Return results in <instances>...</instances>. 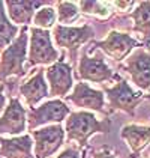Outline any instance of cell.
<instances>
[{"label": "cell", "mask_w": 150, "mask_h": 158, "mask_svg": "<svg viewBox=\"0 0 150 158\" xmlns=\"http://www.w3.org/2000/svg\"><path fill=\"white\" fill-rule=\"evenodd\" d=\"M65 133L68 142H77L81 148H86L89 139L96 133H110L111 121L108 118L96 119V116L92 111H71V114L66 118L65 122Z\"/></svg>", "instance_id": "cell-1"}, {"label": "cell", "mask_w": 150, "mask_h": 158, "mask_svg": "<svg viewBox=\"0 0 150 158\" xmlns=\"http://www.w3.org/2000/svg\"><path fill=\"white\" fill-rule=\"evenodd\" d=\"M29 29L23 26L20 30V35L14 42L2 51L0 57V81L5 83V80L11 75L23 77L26 75L24 63L27 62V41H29Z\"/></svg>", "instance_id": "cell-2"}, {"label": "cell", "mask_w": 150, "mask_h": 158, "mask_svg": "<svg viewBox=\"0 0 150 158\" xmlns=\"http://www.w3.org/2000/svg\"><path fill=\"white\" fill-rule=\"evenodd\" d=\"M30 47H29V59L26 62L27 68L36 65H53L59 60V51L53 47L50 30L30 27Z\"/></svg>", "instance_id": "cell-3"}, {"label": "cell", "mask_w": 150, "mask_h": 158, "mask_svg": "<svg viewBox=\"0 0 150 158\" xmlns=\"http://www.w3.org/2000/svg\"><path fill=\"white\" fill-rule=\"evenodd\" d=\"M104 95L108 99L110 111L120 110L131 116L135 114L137 107L144 99V94L140 90H134L125 78H119L116 86L112 87H105Z\"/></svg>", "instance_id": "cell-4"}, {"label": "cell", "mask_w": 150, "mask_h": 158, "mask_svg": "<svg viewBox=\"0 0 150 158\" xmlns=\"http://www.w3.org/2000/svg\"><path fill=\"white\" fill-rule=\"evenodd\" d=\"M71 114V109L62 99H51L39 107L30 109L27 111V128L29 131H35L36 128H42L44 125H57L62 123Z\"/></svg>", "instance_id": "cell-5"}, {"label": "cell", "mask_w": 150, "mask_h": 158, "mask_svg": "<svg viewBox=\"0 0 150 158\" xmlns=\"http://www.w3.org/2000/svg\"><path fill=\"white\" fill-rule=\"evenodd\" d=\"M95 38V30L92 26L84 24L81 27H69V26H54V41L57 47L69 51L72 62H77V51L81 45Z\"/></svg>", "instance_id": "cell-6"}, {"label": "cell", "mask_w": 150, "mask_h": 158, "mask_svg": "<svg viewBox=\"0 0 150 158\" xmlns=\"http://www.w3.org/2000/svg\"><path fill=\"white\" fill-rule=\"evenodd\" d=\"M135 47H143V42L137 41L129 33L119 32V30H111L104 41L93 44L92 51L96 48H101L105 54H108L112 60L122 62L131 54V51Z\"/></svg>", "instance_id": "cell-7"}, {"label": "cell", "mask_w": 150, "mask_h": 158, "mask_svg": "<svg viewBox=\"0 0 150 158\" xmlns=\"http://www.w3.org/2000/svg\"><path fill=\"white\" fill-rule=\"evenodd\" d=\"M35 158H48L54 155L65 140V130L60 123L48 125L32 131Z\"/></svg>", "instance_id": "cell-8"}, {"label": "cell", "mask_w": 150, "mask_h": 158, "mask_svg": "<svg viewBox=\"0 0 150 158\" xmlns=\"http://www.w3.org/2000/svg\"><path fill=\"white\" fill-rule=\"evenodd\" d=\"M75 77L80 81H92V83H105L111 80H119L120 77L112 73V69L105 63L102 56L90 57L87 53H83L78 62V73Z\"/></svg>", "instance_id": "cell-9"}, {"label": "cell", "mask_w": 150, "mask_h": 158, "mask_svg": "<svg viewBox=\"0 0 150 158\" xmlns=\"http://www.w3.org/2000/svg\"><path fill=\"white\" fill-rule=\"evenodd\" d=\"M122 69L131 75L134 85L140 89V92H144L150 89V53L144 48L135 50L132 54L126 57L125 65H122Z\"/></svg>", "instance_id": "cell-10"}, {"label": "cell", "mask_w": 150, "mask_h": 158, "mask_svg": "<svg viewBox=\"0 0 150 158\" xmlns=\"http://www.w3.org/2000/svg\"><path fill=\"white\" fill-rule=\"evenodd\" d=\"M66 101L72 102L74 106L84 109L86 111H98V113H105V95L102 90H96L90 87L84 81H78L72 89L71 95L65 97Z\"/></svg>", "instance_id": "cell-11"}, {"label": "cell", "mask_w": 150, "mask_h": 158, "mask_svg": "<svg viewBox=\"0 0 150 158\" xmlns=\"http://www.w3.org/2000/svg\"><path fill=\"white\" fill-rule=\"evenodd\" d=\"M45 77L50 83V97L53 98H62L69 94L72 89L74 81H72V68L69 63L59 59L56 63L50 65L45 69Z\"/></svg>", "instance_id": "cell-12"}, {"label": "cell", "mask_w": 150, "mask_h": 158, "mask_svg": "<svg viewBox=\"0 0 150 158\" xmlns=\"http://www.w3.org/2000/svg\"><path fill=\"white\" fill-rule=\"evenodd\" d=\"M27 130V111L21 106L20 99L11 98L9 104L5 107V111L0 116V135H23Z\"/></svg>", "instance_id": "cell-13"}, {"label": "cell", "mask_w": 150, "mask_h": 158, "mask_svg": "<svg viewBox=\"0 0 150 158\" xmlns=\"http://www.w3.org/2000/svg\"><path fill=\"white\" fill-rule=\"evenodd\" d=\"M51 2L45 0H18V2H5V6L8 9V18H11V23L17 24H29L33 20V15L38 9L48 6Z\"/></svg>", "instance_id": "cell-14"}, {"label": "cell", "mask_w": 150, "mask_h": 158, "mask_svg": "<svg viewBox=\"0 0 150 158\" xmlns=\"http://www.w3.org/2000/svg\"><path fill=\"white\" fill-rule=\"evenodd\" d=\"M20 94L23 95L30 109H35L44 98L50 97L48 85L45 81V71L44 69L38 71L26 83H23L20 86Z\"/></svg>", "instance_id": "cell-15"}, {"label": "cell", "mask_w": 150, "mask_h": 158, "mask_svg": "<svg viewBox=\"0 0 150 158\" xmlns=\"http://www.w3.org/2000/svg\"><path fill=\"white\" fill-rule=\"evenodd\" d=\"M32 149L33 139L30 134H23L12 139L0 137V157L3 158H35Z\"/></svg>", "instance_id": "cell-16"}, {"label": "cell", "mask_w": 150, "mask_h": 158, "mask_svg": "<svg viewBox=\"0 0 150 158\" xmlns=\"http://www.w3.org/2000/svg\"><path fill=\"white\" fill-rule=\"evenodd\" d=\"M120 137L128 143L132 157H138L143 152V149L150 143V127L135 123L125 125L120 131Z\"/></svg>", "instance_id": "cell-17"}, {"label": "cell", "mask_w": 150, "mask_h": 158, "mask_svg": "<svg viewBox=\"0 0 150 158\" xmlns=\"http://www.w3.org/2000/svg\"><path fill=\"white\" fill-rule=\"evenodd\" d=\"M129 17L134 20V32L143 36V45L150 48V2H140Z\"/></svg>", "instance_id": "cell-18"}, {"label": "cell", "mask_w": 150, "mask_h": 158, "mask_svg": "<svg viewBox=\"0 0 150 158\" xmlns=\"http://www.w3.org/2000/svg\"><path fill=\"white\" fill-rule=\"evenodd\" d=\"M18 33V27L11 23L5 11V2H0V50L9 47Z\"/></svg>", "instance_id": "cell-19"}, {"label": "cell", "mask_w": 150, "mask_h": 158, "mask_svg": "<svg viewBox=\"0 0 150 158\" xmlns=\"http://www.w3.org/2000/svg\"><path fill=\"white\" fill-rule=\"evenodd\" d=\"M80 6V11L84 12L86 15H92V17H96L98 20H108L111 17V3L108 2H80L78 3Z\"/></svg>", "instance_id": "cell-20"}, {"label": "cell", "mask_w": 150, "mask_h": 158, "mask_svg": "<svg viewBox=\"0 0 150 158\" xmlns=\"http://www.w3.org/2000/svg\"><path fill=\"white\" fill-rule=\"evenodd\" d=\"M57 21L60 26H68L74 23L75 20L80 17V9L74 2H57Z\"/></svg>", "instance_id": "cell-21"}, {"label": "cell", "mask_w": 150, "mask_h": 158, "mask_svg": "<svg viewBox=\"0 0 150 158\" xmlns=\"http://www.w3.org/2000/svg\"><path fill=\"white\" fill-rule=\"evenodd\" d=\"M56 21H57V12L53 6H44L38 9L33 15V23L38 29L48 30L53 26H56Z\"/></svg>", "instance_id": "cell-22"}, {"label": "cell", "mask_w": 150, "mask_h": 158, "mask_svg": "<svg viewBox=\"0 0 150 158\" xmlns=\"http://www.w3.org/2000/svg\"><path fill=\"white\" fill-rule=\"evenodd\" d=\"M57 158H81V154H80V151L78 149H75V148H68V149H65L63 152H60Z\"/></svg>", "instance_id": "cell-23"}, {"label": "cell", "mask_w": 150, "mask_h": 158, "mask_svg": "<svg viewBox=\"0 0 150 158\" xmlns=\"http://www.w3.org/2000/svg\"><path fill=\"white\" fill-rule=\"evenodd\" d=\"M137 3L135 2H112L111 6H116V8H120L122 11H128L131 9L132 6H135Z\"/></svg>", "instance_id": "cell-24"}, {"label": "cell", "mask_w": 150, "mask_h": 158, "mask_svg": "<svg viewBox=\"0 0 150 158\" xmlns=\"http://www.w3.org/2000/svg\"><path fill=\"white\" fill-rule=\"evenodd\" d=\"M93 158H116L110 149H102L98 152H93Z\"/></svg>", "instance_id": "cell-25"}, {"label": "cell", "mask_w": 150, "mask_h": 158, "mask_svg": "<svg viewBox=\"0 0 150 158\" xmlns=\"http://www.w3.org/2000/svg\"><path fill=\"white\" fill-rule=\"evenodd\" d=\"M5 106H6V95H5V85L0 83V113L5 111Z\"/></svg>", "instance_id": "cell-26"}, {"label": "cell", "mask_w": 150, "mask_h": 158, "mask_svg": "<svg viewBox=\"0 0 150 158\" xmlns=\"http://www.w3.org/2000/svg\"><path fill=\"white\" fill-rule=\"evenodd\" d=\"M81 158H87V152H83V154H81Z\"/></svg>", "instance_id": "cell-27"}, {"label": "cell", "mask_w": 150, "mask_h": 158, "mask_svg": "<svg viewBox=\"0 0 150 158\" xmlns=\"http://www.w3.org/2000/svg\"><path fill=\"white\" fill-rule=\"evenodd\" d=\"M144 98H147V99L150 101V89H149V94H147V95H144Z\"/></svg>", "instance_id": "cell-28"}, {"label": "cell", "mask_w": 150, "mask_h": 158, "mask_svg": "<svg viewBox=\"0 0 150 158\" xmlns=\"http://www.w3.org/2000/svg\"><path fill=\"white\" fill-rule=\"evenodd\" d=\"M146 158H150V157H146Z\"/></svg>", "instance_id": "cell-29"}]
</instances>
